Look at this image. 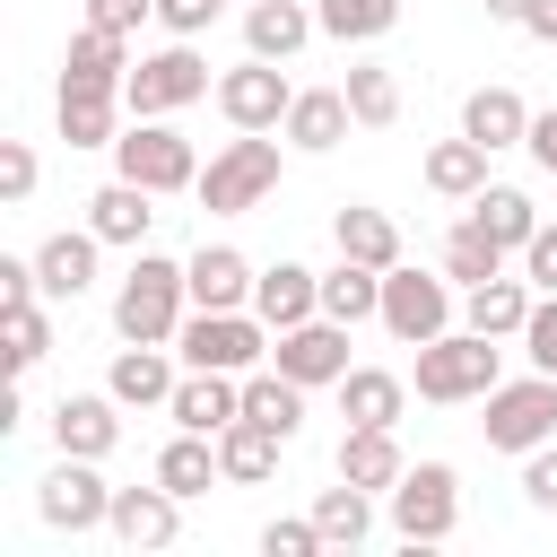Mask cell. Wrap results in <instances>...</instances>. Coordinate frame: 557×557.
I'll use <instances>...</instances> for the list:
<instances>
[{
  "label": "cell",
  "mask_w": 557,
  "mask_h": 557,
  "mask_svg": "<svg viewBox=\"0 0 557 557\" xmlns=\"http://www.w3.org/2000/svg\"><path fill=\"white\" fill-rule=\"evenodd\" d=\"M139 17H157V0H87V26H113V35H131Z\"/></svg>",
  "instance_id": "obj_46"
},
{
  "label": "cell",
  "mask_w": 557,
  "mask_h": 557,
  "mask_svg": "<svg viewBox=\"0 0 557 557\" xmlns=\"http://www.w3.org/2000/svg\"><path fill=\"white\" fill-rule=\"evenodd\" d=\"M113 409H122L113 392H70V400L52 409V444L78 453V461H104V453L122 444V418H113Z\"/></svg>",
  "instance_id": "obj_15"
},
{
  "label": "cell",
  "mask_w": 557,
  "mask_h": 557,
  "mask_svg": "<svg viewBox=\"0 0 557 557\" xmlns=\"http://www.w3.org/2000/svg\"><path fill=\"white\" fill-rule=\"evenodd\" d=\"M26 191H35V148L0 139V200H26Z\"/></svg>",
  "instance_id": "obj_44"
},
{
  "label": "cell",
  "mask_w": 557,
  "mask_h": 557,
  "mask_svg": "<svg viewBox=\"0 0 557 557\" xmlns=\"http://www.w3.org/2000/svg\"><path fill=\"white\" fill-rule=\"evenodd\" d=\"M331 235H339V252L366 261V270H392V261H400V226H392L383 209H366V200H348V209L331 218Z\"/></svg>",
  "instance_id": "obj_33"
},
{
  "label": "cell",
  "mask_w": 557,
  "mask_h": 557,
  "mask_svg": "<svg viewBox=\"0 0 557 557\" xmlns=\"http://www.w3.org/2000/svg\"><path fill=\"white\" fill-rule=\"evenodd\" d=\"M383 331L392 339H409V348H426L435 331H453V287L444 278H426V270H383Z\"/></svg>",
  "instance_id": "obj_9"
},
{
  "label": "cell",
  "mask_w": 557,
  "mask_h": 557,
  "mask_svg": "<svg viewBox=\"0 0 557 557\" xmlns=\"http://www.w3.org/2000/svg\"><path fill=\"white\" fill-rule=\"evenodd\" d=\"M496 270H505V244H487V235H479V226L461 218V226L444 235V278H461V287H479V278H496Z\"/></svg>",
  "instance_id": "obj_39"
},
{
  "label": "cell",
  "mask_w": 557,
  "mask_h": 557,
  "mask_svg": "<svg viewBox=\"0 0 557 557\" xmlns=\"http://www.w3.org/2000/svg\"><path fill=\"white\" fill-rule=\"evenodd\" d=\"M218 9H226V0H157V17H165L174 35H200V26L218 17Z\"/></svg>",
  "instance_id": "obj_48"
},
{
  "label": "cell",
  "mask_w": 557,
  "mask_h": 557,
  "mask_svg": "<svg viewBox=\"0 0 557 557\" xmlns=\"http://www.w3.org/2000/svg\"><path fill=\"white\" fill-rule=\"evenodd\" d=\"M252 313H261L270 331H296V322H313V313H322V278H313L305 261L261 270V278H252Z\"/></svg>",
  "instance_id": "obj_18"
},
{
  "label": "cell",
  "mask_w": 557,
  "mask_h": 557,
  "mask_svg": "<svg viewBox=\"0 0 557 557\" xmlns=\"http://www.w3.org/2000/svg\"><path fill=\"white\" fill-rule=\"evenodd\" d=\"M400 470H409V461H400L392 426H348V435H339V479H348V487L392 496V487H400Z\"/></svg>",
  "instance_id": "obj_24"
},
{
  "label": "cell",
  "mask_w": 557,
  "mask_h": 557,
  "mask_svg": "<svg viewBox=\"0 0 557 557\" xmlns=\"http://www.w3.org/2000/svg\"><path fill=\"white\" fill-rule=\"evenodd\" d=\"M339 409H348V426H400L409 383L383 374V366H348V374H339Z\"/></svg>",
  "instance_id": "obj_26"
},
{
  "label": "cell",
  "mask_w": 557,
  "mask_h": 557,
  "mask_svg": "<svg viewBox=\"0 0 557 557\" xmlns=\"http://www.w3.org/2000/svg\"><path fill=\"white\" fill-rule=\"evenodd\" d=\"M183 305H191V278H183V261H157V252H139V261H131V278H122V296H113V331H122V339H165V348H174V331H183Z\"/></svg>",
  "instance_id": "obj_2"
},
{
  "label": "cell",
  "mask_w": 557,
  "mask_h": 557,
  "mask_svg": "<svg viewBox=\"0 0 557 557\" xmlns=\"http://www.w3.org/2000/svg\"><path fill=\"white\" fill-rule=\"evenodd\" d=\"M35 513H44L52 531H70V540H78V531H104V522H113V487L96 479V461L61 453V470L35 487Z\"/></svg>",
  "instance_id": "obj_10"
},
{
  "label": "cell",
  "mask_w": 557,
  "mask_h": 557,
  "mask_svg": "<svg viewBox=\"0 0 557 557\" xmlns=\"http://www.w3.org/2000/svg\"><path fill=\"white\" fill-rule=\"evenodd\" d=\"M313 17H322V35H339V44H374V35L400 26V0H313Z\"/></svg>",
  "instance_id": "obj_38"
},
{
  "label": "cell",
  "mask_w": 557,
  "mask_h": 557,
  "mask_svg": "<svg viewBox=\"0 0 557 557\" xmlns=\"http://www.w3.org/2000/svg\"><path fill=\"white\" fill-rule=\"evenodd\" d=\"M157 191L148 183H131V174H113L96 200H87V226L104 235V244H148V226H157V209H148Z\"/></svg>",
  "instance_id": "obj_23"
},
{
  "label": "cell",
  "mask_w": 557,
  "mask_h": 557,
  "mask_svg": "<svg viewBox=\"0 0 557 557\" xmlns=\"http://www.w3.org/2000/svg\"><path fill=\"white\" fill-rule=\"evenodd\" d=\"M479 426H487V444H496V453H540V444L557 435V374H540V366H531L522 383H496Z\"/></svg>",
  "instance_id": "obj_6"
},
{
  "label": "cell",
  "mask_w": 557,
  "mask_h": 557,
  "mask_svg": "<svg viewBox=\"0 0 557 557\" xmlns=\"http://www.w3.org/2000/svg\"><path fill=\"white\" fill-rule=\"evenodd\" d=\"M313 35H322V17L296 9V0H252V9H244V44H252L261 61H296Z\"/></svg>",
  "instance_id": "obj_19"
},
{
  "label": "cell",
  "mask_w": 557,
  "mask_h": 557,
  "mask_svg": "<svg viewBox=\"0 0 557 557\" xmlns=\"http://www.w3.org/2000/svg\"><path fill=\"white\" fill-rule=\"evenodd\" d=\"M122 548H174V531H183V496L165 487V479H148V487H113V522H104Z\"/></svg>",
  "instance_id": "obj_13"
},
{
  "label": "cell",
  "mask_w": 557,
  "mask_h": 557,
  "mask_svg": "<svg viewBox=\"0 0 557 557\" xmlns=\"http://www.w3.org/2000/svg\"><path fill=\"white\" fill-rule=\"evenodd\" d=\"M522 278H531L540 296H557V226H548V218H540V235L522 244Z\"/></svg>",
  "instance_id": "obj_43"
},
{
  "label": "cell",
  "mask_w": 557,
  "mask_h": 557,
  "mask_svg": "<svg viewBox=\"0 0 557 557\" xmlns=\"http://www.w3.org/2000/svg\"><path fill=\"white\" fill-rule=\"evenodd\" d=\"M313 548H322V522H313V513H305V522H270V531H261V557H313Z\"/></svg>",
  "instance_id": "obj_42"
},
{
  "label": "cell",
  "mask_w": 557,
  "mask_h": 557,
  "mask_svg": "<svg viewBox=\"0 0 557 557\" xmlns=\"http://www.w3.org/2000/svg\"><path fill=\"white\" fill-rule=\"evenodd\" d=\"M479 9H487V17H513V26H522V9H531V0H479Z\"/></svg>",
  "instance_id": "obj_51"
},
{
  "label": "cell",
  "mask_w": 557,
  "mask_h": 557,
  "mask_svg": "<svg viewBox=\"0 0 557 557\" xmlns=\"http://www.w3.org/2000/svg\"><path fill=\"white\" fill-rule=\"evenodd\" d=\"M522 496H531L540 513H557V444H540V453L522 461Z\"/></svg>",
  "instance_id": "obj_45"
},
{
  "label": "cell",
  "mask_w": 557,
  "mask_h": 557,
  "mask_svg": "<svg viewBox=\"0 0 557 557\" xmlns=\"http://www.w3.org/2000/svg\"><path fill=\"white\" fill-rule=\"evenodd\" d=\"M453 522H461V479H453L444 461L400 470V487H392V531H400L409 548H435V540H453Z\"/></svg>",
  "instance_id": "obj_7"
},
{
  "label": "cell",
  "mask_w": 557,
  "mask_h": 557,
  "mask_svg": "<svg viewBox=\"0 0 557 557\" xmlns=\"http://www.w3.org/2000/svg\"><path fill=\"white\" fill-rule=\"evenodd\" d=\"M122 78H131V35L78 26V35H70V61H61V87H113V96H122Z\"/></svg>",
  "instance_id": "obj_20"
},
{
  "label": "cell",
  "mask_w": 557,
  "mask_h": 557,
  "mask_svg": "<svg viewBox=\"0 0 557 557\" xmlns=\"http://www.w3.org/2000/svg\"><path fill=\"white\" fill-rule=\"evenodd\" d=\"M96 244H104L96 226H87V235H44L35 278H44V296H52V305H78V296L96 287Z\"/></svg>",
  "instance_id": "obj_22"
},
{
  "label": "cell",
  "mask_w": 557,
  "mask_h": 557,
  "mask_svg": "<svg viewBox=\"0 0 557 557\" xmlns=\"http://www.w3.org/2000/svg\"><path fill=\"white\" fill-rule=\"evenodd\" d=\"M418 400H487L505 374H496V339L487 331H435L418 348Z\"/></svg>",
  "instance_id": "obj_3"
},
{
  "label": "cell",
  "mask_w": 557,
  "mask_h": 557,
  "mask_svg": "<svg viewBox=\"0 0 557 557\" xmlns=\"http://www.w3.org/2000/svg\"><path fill=\"white\" fill-rule=\"evenodd\" d=\"M183 278H191V305H209V313H235V305H252V261L235 252V244H200L191 261H183Z\"/></svg>",
  "instance_id": "obj_16"
},
{
  "label": "cell",
  "mask_w": 557,
  "mask_h": 557,
  "mask_svg": "<svg viewBox=\"0 0 557 557\" xmlns=\"http://www.w3.org/2000/svg\"><path fill=\"white\" fill-rule=\"evenodd\" d=\"M461 131H470L479 148H522V139H531V104H522L513 87H479V96L461 104Z\"/></svg>",
  "instance_id": "obj_27"
},
{
  "label": "cell",
  "mask_w": 557,
  "mask_h": 557,
  "mask_svg": "<svg viewBox=\"0 0 557 557\" xmlns=\"http://www.w3.org/2000/svg\"><path fill=\"white\" fill-rule=\"evenodd\" d=\"M61 139L70 148H113L122 139V96L113 87H61Z\"/></svg>",
  "instance_id": "obj_28"
},
{
  "label": "cell",
  "mask_w": 557,
  "mask_h": 557,
  "mask_svg": "<svg viewBox=\"0 0 557 557\" xmlns=\"http://www.w3.org/2000/svg\"><path fill=\"white\" fill-rule=\"evenodd\" d=\"M270 339H278V331H270L261 313H244V305H235V313H209V305H200V313H183V331H174L183 366H209V374H252V366L270 357Z\"/></svg>",
  "instance_id": "obj_5"
},
{
  "label": "cell",
  "mask_w": 557,
  "mask_h": 557,
  "mask_svg": "<svg viewBox=\"0 0 557 557\" xmlns=\"http://www.w3.org/2000/svg\"><path fill=\"white\" fill-rule=\"evenodd\" d=\"M339 87H348V113H357L366 131H392V122H400V78H392L383 61H357Z\"/></svg>",
  "instance_id": "obj_37"
},
{
  "label": "cell",
  "mask_w": 557,
  "mask_h": 557,
  "mask_svg": "<svg viewBox=\"0 0 557 557\" xmlns=\"http://www.w3.org/2000/svg\"><path fill=\"white\" fill-rule=\"evenodd\" d=\"M348 122H357V113H348V87H296V104H287L278 131H287L305 157H322V148L348 139Z\"/></svg>",
  "instance_id": "obj_21"
},
{
  "label": "cell",
  "mask_w": 557,
  "mask_h": 557,
  "mask_svg": "<svg viewBox=\"0 0 557 557\" xmlns=\"http://www.w3.org/2000/svg\"><path fill=\"white\" fill-rule=\"evenodd\" d=\"M200 96H209V61L191 52V35H174L165 52H139L131 78H122V104H131L139 122H165V113H183V104H200Z\"/></svg>",
  "instance_id": "obj_4"
},
{
  "label": "cell",
  "mask_w": 557,
  "mask_h": 557,
  "mask_svg": "<svg viewBox=\"0 0 557 557\" xmlns=\"http://www.w3.org/2000/svg\"><path fill=\"white\" fill-rule=\"evenodd\" d=\"M0 331H9V374L44 366V348H52V322H44V305H0Z\"/></svg>",
  "instance_id": "obj_40"
},
{
  "label": "cell",
  "mask_w": 557,
  "mask_h": 557,
  "mask_svg": "<svg viewBox=\"0 0 557 557\" xmlns=\"http://www.w3.org/2000/svg\"><path fill=\"white\" fill-rule=\"evenodd\" d=\"M270 366H278V374H296L305 392H313V383H339V374H348V322L313 313V322L278 331V339H270Z\"/></svg>",
  "instance_id": "obj_12"
},
{
  "label": "cell",
  "mask_w": 557,
  "mask_h": 557,
  "mask_svg": "<svg viewBox=\"0 0 557 557\" xmlns=\"http://www.w3.org/2000/svg\"><path fill=\"white\" fill-rule=\"evenodd\" d=\"M522 148H531V165L557 183V104H548V113H531V139H522Z\"/></svg>",
  "instance_id": "obj_47"
},
{
  "label": "cell",
  "mask_w": 557,
  "mask_h": 557,
  "mask_svg": "<svg viewBox=\"0 0 557 557\" xmlns=\"http://www.w3.org/2000/svg\"><path fill=\"white\" fill-rule=\"evenodd\" d=\"M487 157H496V148H479L470 131H461V139H435V148H426V191L479 200V191H487Z\"/></svg>",
  "instance_id": "obj_29"
},
{
  "label": "cell",
  "mask_w": 557,
  "mask_h": 557,
  "mask_svg": "<svg viewBox=\"0 0 557 557\" xmlns=\"http://www.w3.org/2000/svg\"><path fill=\"white\" fill-rule=\"evenodd\" d=\"M157 479H165L174 496H209V479H226V470H218V435H191V426H183V435L157 453Z\"/></svg>",
  "instance_id": "obj_35"
},
{
  "label": "cell",
  "mask_w": 557,
  "mask_h": 557,
  "mask_svg": "<svg viewBox=\"0 0 557 557\" xmlns=\"http://www.w3.org/2000/svg\"><path fill=\"white\" fill-rule=\"evenodd\" d=\"M322 313L331 322H383V270H366V261H348L339 252V270H322Z\"/></svg>",
  "instance_id": "obj_31"
},
{
  "label": "cell",
  "mask_w": 557,
  "mask_h": 557,
  "mask_svg": "<svg viewBox=\"0 0 557 557\" xmlns=\"http://www.w3.org/2000/svg\"><path fill=\"white\" fill-rule=\"evenodd\" d=\"M244 418H261L270 435H296V426H305V383L278 374V366H252V374H244Z\"/></svg>",
  "instance_id": "obj_34"
},
{
  "label": "cell",
  "mask_w": 557,
  "mask_h": 557,
  "mask_svg": "<svg viewBox=\"0 0 557 557\" xmlns=\"http://www.w3.org/2000/svg\"><path fill=\"white\" fill-rule=\"evenodd\" d=\"M531 305H540V296H531L522 278H505V270H496V278H479V287L461 296V313H470V331H487V339H522V322H531Z\"/></svg>",
  "instance_id": "obj_25"
},
{
  "label": "cell",
  "mask_w": 557,
  "mask_h": 557,
  "mask_svg": "<svg viewBox=\"0 0 557 557\" xmlns=\"http://www.w3.org/2000/svg\"><path fill=\"white\" fill-rule=\"evenodd\" d=\"M287 104H296V87H287V78H278V61H261V52H252L244 70H226V78H218V113H226L235 131H278V122H287Z\"/></svg>",
  "instance_id": "obj_11"
},
{
  "label": "cell",
  "mask_w": 557,
  "mask_h": 557,
  "mask_svg": "<svg viewBox=\"0 0 557 557\" xmlns=\"http://www.w3.org/2000/svg\"><path fill=\"white\" fill-rule=\"evenodd\" d=\"M113 165L131 183H148V191H200V157H191V139L174 122H131L113 139Z\"/></svg>",
  "instance_id": "obj_8"
},
{
  "label": "cell",
  "mask_w": 557,
  "mask_h": 557,
  "mask_svg": "<svg viewBox=\"0 0 557 557\" xmlns=\"http://www.w3.org/2000/svg\"><path fill=\"white\" fill-rule=\"evenodd\" d=\"M313 522H322V548H357L366 531H374V487H322L313 496Z\"/></svg>",
  "instance_id": "obj_36"
},
{
  "label": "cell",
  "mask_w": 557,
  "mask_h": 557,
  "mask_svg": "<svg viewBox=\"0 0 557 557\" xmlns=\"http://www.w3.org/2000/svg\"><path fill=\"white\" fill-rule=\"evenodd\" d=\"M470 226H479L487 244H505V252H522V244L540 235V209H531V191H513V183H487V191L470 200Z\"/></svg>",
  "instance_id": "obj_30"
},
{
  "label": "cell",
  "mask_w": 557,
  "mask_h": 557,
  "mask_svg": "<svg viewBox=\"0 0 557 557\" xmlns=\"http://www.w3.org/2000/svg\"><path fill=\"white\" fill-rule=\"evenodd\" d=\"M35 296H44L35 261H0V305H35Z\"/></svg>",
  "instance_id": "obj_49"
},
{
  "label": "cell",
  "mask_w": 557,
  "mask_h": 557,
  "mask_svg": "<svg viewBox=\"0 0 557 557\" xmlns=\"http://www.w3.org/2000/svg\"><path fill=\"white\" fill-rule=\"evenodd\" d=\"M174 366H165V339H131L122 357H113V374H104V392L122 400V409H165L174 400Z\"/></svg>",
  "instance_id": "obj_17"
},
{
  "label": "cell",
  "mask_w": 557,
  "mask_h": 557,
  "mask_svg": "<svg viewBox=\"0 0 557 557\" xmlns=\"http://www.w3.org/2000/svg\"><path fill=\"white\" fill-rule=\"evenodd\" d=\"M174 426H191V435H218V426H235L244 418V374H209V366H183V383H174Z\"/></svg>",
  "instance_id": "obj_14"
},
{
  "label": "cell",
  "mask_w": 557,
  "mask_h": 557,
  "mask_svg": "<svg viewBox=\"0 0 557 557\" xmlns=\"http://www.w3.org/2000/svg\"><path fill=\"white\" fill-rule=\"evenodd\" d=\"M522 357H531L540 374H557V296L531 305V322H522Z\"/></svg>",
  "instance_id": "obj_41"
},
{
  "label": "cell",
  "mask_w": 557,
  "mask_h": 557,
  "mask_svg": "<svg viewBox=\"0 0 557 557\" xmlns=\"http://www.w3.org/2000/svg\"><path fill=\"white\" fill-rule=\"evenodd\" d=\"M278 191V139H261V131H235L209 165H200V209L209 218H244V209H261Z\"/></svg>",
  "instance_id": "obj_1"
},
{
  "label": "cell",
  "mask_w": 557,
  "mask_h": 557,
  "mask_svg": "<svg viewBox=\"0 0 557 557\" xmlns=\"http://www.w3.org/2000/svg\"><path fill=\"white\" fill-rule=\"evenodd\" d=\"M278 444H287V435H270L261 418H235V426H218V470H226L235 487H261V479L278 470Z\"/></svg>",
  "instance_id": "obj_32"
},
{
  "label": "cell",
  "mask_w": 557,
  "mask_h": 557,
  "mask_svg": "<svg viewBox=\"0 0 557 557\" xmlns=\"http://www.w3.org/2000/svg\"><path fill=\"white\" fill-rule=\"evenodd\" d=\"M522 35H531V44H557V0H531V9H522Z\"/></svg>",
  "instance_id": "obj_50"
}]
</instances>
